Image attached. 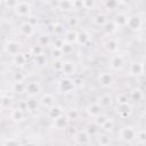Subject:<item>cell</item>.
Instances as JSON below:
<instances>
[{
  "instance_id": "cell-1",
  "label": "cell",
  "mask_w": 146,
  "mask_h": 146,
  "mask_svg": "<svg viewBox=\"0 0 146 146\" xmlns=\"http://www.w3.org/2000/svg\"><path fill=\"white\" fill-rule=\"evenodd\" d=\"M15 13L16 16L18 17H22V18H30L32 15V5L31 2H27V1H18L17 2V6L14 8L13 10Z\"/></svg>"
},
{
  "instance_id": "cell-2",
  "label": "cell",
  "mask_w": 146,
  "mask_h": 146,
  "mask_svg": "<svg viewBox=\"0 0 146 146\" xmlns=\"http://www.w3.org/2000/svg\"><path fill=\"white\" fill-rule=\"evenodd\" d=\"M136 133H137V129H135L131 125L123 127L117 132L119 138L122 141H124V143H132V141H135L136 140Z\"/></svg>"
},
{
  "instance_id": "cell-3",
  "label": "cell",
  "mask_w": 146,
  "mask_h": 146,
  "mask_svg": "<svg viewBox=\"0 0 146 146\" xmlns=\"http://www.w3.org/2000/svg\"><path fill=\"white\" fill-rule=\"evenodd\" d=\"M41 92V84L38 80H30L25 82V94L29 97H36Z\"/></svg>"
},
{
  "instance_id": "cell-4",
  "label": "cell",
  "mask_w": 146,
  "mask_h": 146,
  "mask_svg": "<svg viewBox=\"0 0 146 146\" xmlns=\"http://www.w3.org/2000/svg\"><path fill=\"white\" fill-rule=\"evenodd\" d=\"M19 50H21V43L18 41H16V40L9 39V40H7L6 43H3V52L7 54L8 56L13 57L16 54L21 52Z\"/></svg>"
},
{
  "instance_id": "cell-5",
  "label": "cell",
  "mask_w": 146,
  "mask_h": 146,
  "mask_svg": "<svg viewBox=\"0 0 146 146\" xmlns=\"http://www.w3.org/2000/svg\"><path fill=\"white\" fill-rule=\"evenodd\" d=\"M74 88H75V86L73 82V78L62 76V79L58 81V89L63 94H70L74 90Z\"/></svg>"
},
{
  "instance_id": "cell-6",
  "label": "cell",
  "mask_w": 146,
  "mask_h": 146,
  "mask_svg": "<svg viewBox=\"0 0 146 146\" xmlns=\"http://www.w3.org/2000/svg\"><path fill=\"white\" fill-rule=\"evenodd\" d=\"M97 80L99 86H102L103 88H110L114 83V76L111 72H100L97 76Z\"/></svg>"
},
{
  "instance_id": "cell-7",
  "label": "cell",
  "mask_w": 146,
  "mask_h": 146,
  "mask_svg": "<svg viewBox=\"0 0 146 146\" xmlns=\"http://www.w3.org/2000/svg\"><path fill=\"white\" fill-rule=\"evenodd\" d=\"M110 67L113 71H121L124 67V58L121 54H114L110 58Z\"/></svg>"
},
{
  "instance_id": "cell-8",
  "label": "cell",
  "mask_w": 146,
  "mask_h": 146,
  "mask_svg": "<svg viewBox=\"0 0 146 146\" xmlns=\"http://www.w3.org/2000/svg\"><path fill=\"white\" fill-rule=\"evenodd\" d=\"M39 103H40V106L43 107V108H47L49 110L50 107H52L54 105H56V99H55V96L50 92H43L40 98H39Z\"/></svg>"
},
{
  "instance_id": "cell-9",
  "label": "cell",
  "mask_w": 146,
  "mask_h": 146,
  "mask_svg": "<svg viewBox=\"0 0 146 146\" xmlns=\"http://www.w3.org/2000/svg\"><path fill=\"white\" fill-rule=\"evenodd\" d=\"M127 27L130 29L131 31H139L143 27V19L139 15H131L128 17V23H127Z\"/></svg>"
},
{
  "instance_id": "cell-10",
  "label": "cell",
  "mask_w": 146,
  "mask_h": 146,
  "mask_svg": "<svg viewBox=\"0 0 146 146\" xmlns=\"http://www.w3.org/2000/svg\"><path fill=\"white\" fill-rule=\"evenodd\" d=\"M74 139H75V143L78 145H81V146H86L90 143V139H91V136L87 132L86 129L83 130H79L74 136Z\"/></svg>"
},
{
  "instance_id": "cell-11",
  "label": "cell",
  "mask_w": 146,
  "mask_h": 146,
  "mask_svg": "<svg viewBox=\"0 0 146 146\" xmlns=\"http://www.w3.org/2000/svg\"><path fill=\"white\" fill-rule=\"evenodd\" d=\"M116 113L121 119H127L132 113V106L130 103L127 104H116Z\"/></svg>"
},
{
  "instance_id": "cell-12",
  "label": "cell",
  "mask_w": 146,
  "mask_h": 146,
  "mask_svg": "<svg viewBox=\"0 0 146 146\" xmlns=\"http://www.w3.org/2000/svg\"><path fill=\"white\" fill-rule=\"evenodd\" d=\"M19 33H21L23 36H25V38H31V36L34 35V33H35V27H34L29 21L23 22V23L19 25Z\"/></svg>"
},
{
  "instance_id": "cell-13",
  "label": "cell",
  "mask_w": 146,
  "mask_h": 146,
  "mask_svg": "<svg viewBox=\"0 0 146 146\" xmlns=\"http://www.w3.org/2000/svg\"><path fill=\"white\" fill-rule=\"evenodd\" d=\"M52 125L56 129H67V127L70 125V119H68L67 114L64 113L60 116H58L57 119L52 120Z\"/></svg>"
},
{
  "instance_id": "cell-14",
  "label": "cell",
  "mask_w": 146,
  "mask_h": 146,
  "mask_svg": "<svg viewBox=\"0 0 146 146\" xmlns=\"http://www.w3.org/2000/svg\"><path fill=\"white\" fill-rule=\"evenodd\" d=\"M86 112H87V114L89 116L95 119V117H97L98 115H100L103 113V108H102V106L97 102H94V103H90L86 107Z\"/></svg>"
},
{
  "instance_id": "cell-15",
  "label": "cell",
  "mask_w": 146,
  "mask_h": 146,
  "mask_svg": "<svg viewBox=\"0 0 146 146\" xmlns=\"http://www.w3.org/2000/svg\"><path fill=\"white\" fill-rule=\"evenodd\" d=\"M76 72V68H75V64L72 62V60H64V64H63V68H62V74L63 76H68L71 78L72 75H74Z\"/></svg>"
},
{
  "instance_id": "cell-16",
  "label": "cell",
  "mask_w": 146,
  "mask_h": 146,
  "mask_svg": "<svg viewBox=\"0 0 146 146\" xmlns=\"http://www.w3.org/2000/svg\"><path fill=\"white\" fill-rule=\"evenodd\" d=\"M11 62L16 67L22 68L27 64V55L24 52H18L11 57Z\"/></svg>"
},
{
  "instance_id": "cell-17",
  "label": "cell",
  "mask_w": 146,
  "mask_h": 146,
  "mask_svg": "<svg viewBox=\"0 0 146 146\" xmlns=\"http://www.w3.org/2000/svg\"><path fill=\"white\" fill-rule=\"evenodd\" d=\"M104 47H105V49H106L108 52H111L112 55H114V54H116V51L119 50V41H117V39H115V38H113V36H110V38L106 40Z\"/></svg>"
},
{
  "instance_id": "cell-18",
  "label": "cell",
  "mask_w": 146,
  "mask_h": 146,
  "mask_svg": "<svg viewBox=\"0 0 146 146\" xmlns=\"http://www.w3.org/2000/svg\"><path fill=\"white\" fill-rule=\"evenodd\" d=\"M129 74L132 75V76H136V78L143 75L144 74V72H143V63H140V62L131 63L130 66H129Z\"/></svg>"
},
{
  "instance_id": "cell-19",
  "label": "cell",
  "mask_w": 146,
  "mask_h": 146,
  "mask_svg": "<svg viewBox=\"0 0 146 146\" xmlns=\"http://www.w3.org/2000/svg\"><path fill=\"white\" fill-rule=\"evenodd\" d=\"M25 103H26V111L30 112V113H34L38 111L40 106V103H39V99H36L35 97H29L25 99Z\"/></svg>"
},
{
  "instance_id": "cell-20",
  "label": "cell",
  "mask_w": 146,
  "mask_h": 146,
  "mask_svg": "<svg viewBox=\"0 0 146 146\" xmlns=\"http://www.w3.org/2000/svg\"><path fill=\"white\" fill-rule=\"evenodd\" d=\"M56 9L64 11V13H72L74 8L73 1H57L56 2Z\"/></svg>"
},
{
  "instance_id": "cell-21",
  "label": "cell",
  "mask_w": 146,
  "mask_h": 146,
  "mask_svg": "<svg viewBox=\"0 0 146 146\" xmlns=\"http://www.w3.org/2000/svg\"><path fill=\"white\" fill-rule=\"evenodd\" d=\"M25 119V111L21 110L19 107H16L14 110H11L10 112V120L16 122V123H19L22 121H24Z\"/></svg>"
},
{
  "instance_id": "cell-22",
  "label": "cell",
  "mask_w": 146,
  "mask_h": 146,
  "mask_svg": "<svg viewBox=\"0 0 146 146\" xmlns=\"http://www.w3.org/2000/svg\"><path fill=\"white\" fill-rule=\"evenodd\" d=\"M97 103L102 106V108H107L113 105V98L110 94H103L98 97Z\"/></svg>"
},
{
  "instance_id": "cell-23",
  "label": "cell",
  "mask_w": 146,
  "mask_h": 146,
  "mask_svg": "<svg viewBox=\"0 0 146 146\" xmlns=\"http://www.w3.org/2000/svg\"><path fill=\"white\" fill-rule=\"evenodd\" d=\"M117 30V25L114 23V21L113 19H111V21H108L103 27H102V31H103V33L104 34H106V35H108V36H112L113 35V33H115V31Z\"/></svg>"
},
{
  "instance_id": "cell-24",
  "label": "cell",
  "mask_w": 146,
  "mask_h": 146,
  "mask_svg": "<svg viewBox=\"0 0 146 146\" xmlns=\"http://www.w3.org/2000/svg\"><path fill=\"white\" fill-rule=\"evenodd\" d=\"M63 38H64L65 42H67V43H70V44L76 43V42H78V32H76L75 30L68 29V30H66V32H65V34H64Z\"/></svg>"
},
{
  "instance_id": "cell-25",
  "label": "cell",
  "mask_w": 146,
  "mask_h": 146,
  "mask_svg": "<svg viewBox=\"0 0 146 146\" xmlns=\"http://www.w3.org/2000/svg\"><path fill=\"white\" fill-rule=\"evenodd\" d=\"M47 114H48V117L50 120H55L57 119L58 116H60L62 114H64V111H63V107L58 106V105H54L52 107H50L49 110H47Z\"/></svg>"
},
{
  "instance_id": "cell-26",
  "label": "cell",
  "mask_w": 146,
  "mask_h": 146,
  "mask_svg": "<svg viewBox=\"0 0 146 146\" xmlns=\"http://www.w3.org/2000/svg\"><path fill=\"white\" fill-rule=\"evenodd\" d=\"M128 15L125 13H122V11H119L116 15H115V18H113L114 23L119 26H127V23H128Z\"/></svg>"
},
{
  "instance_id": "cell-27",
  "label": "cell",
  "mask_w": 146,
  "mask_h": 146,
  "mask_svg": "<svg viewBox=\"0 0 146 146\" xmlns=\"http://www.w3.org/2000/svg\"><path fill=\"white\" fill-rule=\"evenodd\" d=\"M143 97H144V94H143V91H141L140 88H137L136 87V88H132L129 91V98L132 102H140L143 99Z\"/></svg>"
},
{
  "instance_id": "cell-28",
  "label": "cell",
  "mask_w": 146,
  "mask_h": 146,
  "mask_svg": "<svg viewBox=\"0 0 146 146\" xmlns=\"http://www.w3.org/2000/svg\"><path fill=\"white\" fill-rule=\"evenodd\" d=\"M66 30L64 27V25L59 22H56V23H52V34L55 36H58V38H63L64 34H65Z\"/></svg>"
},
{
  "instance_id": "cell-29",
  "label": "cell",
  "mask_w": 146,
  "mask_h": 146,
  "mask_svg": "<svg viewBox=\"0 0 146 146\" xmlns=\"http://www.w3.org/2000/svg\"><path fill=\"white\" fill-rule=\"evenodd\" d=\"M92 22L95 23V25L100 26V29H102V27L108 22V19H107V16H106L104 13H98V14H96V15L94 16Z\"/></svg>"
},
{
  "instance_id": "cell-30",
  "label": "cell",
  "mask_w": 146,
  "mask_h": 146,
  "mask_svg": "<svg viewBox=\"0 0 146 146\" xmlns=\"http://www.w3.org/2000/svg\"><path fill=\"white\" fill-rule=\"evenodd\" d=\"M96 137H97V141H98L99 146H110L111 137L107 132H99Z\"/></svg>"
},
{
  "instance_id": "cell-31",
  "label": "cell",
  "mask_w": 146,
  "mask_h": 146,
  "mask_svg": "<svg viewBox=\"0 0 146 146\" xmlns=\"http://www.w3.org/2000/svg\"><path fill=\"white\" fill-rule=\"evenodd\" d=\"M38 44H40V46H42L43 48L44 47H47V46H49V44H51V42H52V40H51V38H50V34L49 33H44V34H40L39 36H38Z\"/></svg>"
},
{
  "instance_id": "cell-32",
  "label": "cell",
  "mask_w": 146,
  "mask_h": 146,
  "mask_svg": "<svg viewBox=\"0 0 146 146\" xmlns=\"http://www.w3.org/2000/svg\"><path fill=\"white\" fill-rule=\"evenodd\" d=\"M11 92L16 94V95L25 94V82H13Z\"/></svg>"
},
{
  "instance_id": "cell-33",
  "label": "cell",
  "mask_w": 146,
  "mask_h": 146,
  "mask_svg": "<svg viewBox=\"0 0 146 146\" xmlns=\"http://www.w3.org/2000/svg\"><path fill=\"white\" fill-rule=\"evenodd\" d=\"M11 102H13V97L9 96V95H6L5 91H2V94H1V102H0L2 111H6L7 108H9L10 105H11Z\"/></svg>"
},
{
  "instance_id": "cell-34",
  "label": "cell",
  "mask_w": 146,
  "mask_h": 146,
  "mask_svg": "<svg viewBox=\"0 0 146 146\" xmlns=\"http://www.w3.org/2000/svg\"><path fill=\"white\" fill-rule=\"evenodd\" d=\"M89 41H90V34L87 31L78 32V42L76 43H79L81 46H86Z\"/></svg>"
},
{
  "instance_id": "cell-35",
  "label": "cell",
  "mask_w": 146,
  "mask_h": 146,
  "mask_svg": "<svg viewBox=\"0 0 146 146\" xmlns=\"http://www.w3.org/2000/svg\"><path fill=\"white\" fill-rule=\"evenodd\" d=\"M80 25V18L76 15H70L67 17V26L71 30H75Z\"/></svg>"
},
{
  "instance_id": "cell-36",
  "label": "cell",
  "mask_w": 146,
  "mask_h": 146,
  "mask_svg": "<svg viewBox=\"0 0 146 146\" xmlns=\"http://www.w3.org/2000/svg\"><path fill=\"white\" fill-rule=\"evenodd\" d=\"M26 79H27L26 74L21 70H17L13 73V81L14 82H26Z\"/></svg>"
},
{
  "instance_id": "cell-37",
  "label": "cell",
  "mask_w": 146,
  "mask_h": 146,
  "mask_svg": "<svg viewBox=\"0 0 146 146\" xmlns=\"http://www.w3.org/2000/svg\"><path fill=\"white\" fill-rule=\"evenodd\" d=\"M33 63L38 66V67H43L47 65V57L44 54L39 55V56H33Z\"/></svg>"
},
{
  "instance_id": "cell-38",
  "label": "cell",
  "mask_w": 146,
  "mask_h": 146,
  "mask_svg": "<svg viewBox=\"0 0 146 146\" xmlns=\"http://www.w3.org/2000/svg\"><path fill=\"white\" fill-rule=\"evenodd\" d=\"M108 119H110V117H108V115H107V114L102 113L100 115H98L97 117H95V119H94V123H95L96 125H98L99 128H102V127H103V125L108 121Z\"/></svg>"
},
{
  "instance_id": "cell-39",
  "label": "cell",
  "mask_w": 146,
  "mask_h": 146,
  "mask_svg": "<svg viewBox=\"0 0 146 146\" xmlns=\"http://www.w3.org/2000/svg\"><path fill=\"white\" fill-rule=\"evenodd\" d=\"M136 141L140 145L143 144H146V129H140V130H137V133H136Z\"/></svg>"
},
{
  "instance_id": "cell-40",
  "label": "cell",
  "mask_w": 146,
  "mask_h": 146,
  "mask_svg": "<svg viewBox=\"0 0 146 146\" xmlns=\"http://www.w3.org/2000/svg\"><path fill=\"white\" fill-rule=\"evenodd\" d=\"M43 50H44V48H43L42 46L35 43V44L31 46L30 54L32 55V57H33V56H39V55H42V54H43Z\"/></svg>"
},
{
  "instance_id": "cell-41",
  "label": "cell",
  "mask_w": 146,
  "mask_h": 146,
  "mask_svg": "<svg viewBox=\"0 0 146 146\" xmlns=\"http://www.w3.org/2000/svg\"><path fill=\"white\" fill-rule=\"evenodd\" d=\"M50 56L52 57L54 60H60V59H63L64 52H63L62 49H58V48H51Z\"/></svg>"
},
{
  "instance_id": "cell-42",
  "label": "cell",
  "mask_w": 146,
  "mask_h": 146,
  "mask_svg": "<svg viewBox=\"0 0 146 146\" xmlns=\"http://www.w3.org/2000/svg\"><path fill=\"white\" fill-rule=\"evenodd\" d=\"M115 102H116V104H127V103H130L129 95L125 94V92H120L115 97Z\"/></svg>"
},
{
  "instance_id": "cell-43",
  "label": "cell",
  "mask_w": 146,
  "mask_h": 146,
  "mask_svg": "<svg viewBox=\"0 0 146 146\" xmlns=\"http://www.w3.org/2000/svg\"><path fill=\"white\" fill-rule=\"evenodd\" d=\"M86 130H87V132L92 137V136H97L99 132H100V128L98 127V125H96L94 122L91 123V124H89V125H87V128H86Z\"/></svg>"
},
{
  "instance_id": "cell-44",
  "label": "cell",
  "mask_w": 146,
  "mask_h": 146,
  "mask_svg": "<svg viewBox=\"0 0 146 146\" xmlns=\"http://www.w3.org/2000/svg\"><path fill=\"white\" fill-rule=\"evenodd\" d=\"M2 146H23V144L16 138H8L2 141Z\"/></svg>"
},
{
  "instance_id": "cell-45",
  "label": "cell",
  "mask_w": 146,
  "mask_h": 146,
  "mask_svg": "<svg viewBox=\"0 0 146 146\" xmlns=\"http://www.w3.org/2000/svg\"><path fill=\"white\" fill-rule=\"evenodd\" d=\"M113 128H114V121H113L112 119H108V121L102 127V129H103L105 132H108V131L113 130Z\"/></svg>"
},
{
  "instance_id": "cell-46",
  "label": "cell",
  "mask_w": 146,
  "mask_h": 146,
  "mask_svg": "<svg viewBox=\"0 0 146 146\" xmlns=\"http://www.w3.org/2000/svg\"><path fill=\"white\" fill-rule=\"evenodd\" d=\"M105 7L107 9H111V10H114V9H117V7H120V2L119 1H107L104 3Z\"/></svg>"
},
{
  "instance_id": "cell-47",
  "label": "cell",
  "mask_w": 146,
  "mask_h": 146,
  "mask_svg": "<svg viewBox=\"0 0 146 146\" xmlns=\"http://www.w3.org/2000/svg\"><path fill=\"white\" fill-rule=\"evenodd\" d=\"M63 64H64V60L60 59V60H54V64H52V67L56 72H62V68H63Z\"/></svg>"
},
{
  "instance_id": "cell-48",
  "label": "cell",
  "mask_w": 146,
  "mask_h": 146,
  "mask_svg": "<svg viewBox=\"0 0 146 146\" xmlns=\"http://www.w3.org/2000/svg\"><path fill=\"white\" fill-rule=\"evenodd\" d=\"M62 50H63L64 55H68V54H71V52L73 51V46L70 44V43H67V42H65V44L63 46Z\"/></svg>"
},
{
  "instance_id": "cell-49",
  "label": "cell",
  "mask_w": 146,
  "mask_h": 146,
  "mask_svg": "<svg viewBox=\"0 0 146 146\" xmlns=\"http://www.w3.org/2000/svg\"><path fill=\"white\" fill-rule=\"evenodd\" d=\"M66 114H67V116H68L70 121H71V120H76V119H78V115H79V113H78V111H76V110H71V111H70V112H67Z\"/></svg>"
},
{
  "instance_id": "cell-50",
  "label": "cell",
  "mask_w": 146,
  "mask_h": 146,
  "mask_svg": "<svg viewBox=\"0 0 146 146\" xmlns=\"http://www.w3.org/2000/svg\"><path fill=\"white\" fill-rule=\"evenodd\" d=\"M73 82H74L75 88H78V87H81L83 84V79L81 76H74L73 78Z\"/></svg>"
},
{
  "instance_id": "cell-51",
  "label": "cell",
  "mask_w": 146,
  "mask_h": 146,
  "mask_svg": "<svg viewBox=\"0 0 146 146\" xmlns=\"http://www.w3.org/2000/svg\"><path fill=\"white\" fill-rule=\"evenodd\" d=\"M95 6L94 1H82V8L83 9H91Z\"/></svg>"
},
{
  "instance_id": "cell-52",
  "label": "cell",
  "mask_w": 146,
  "mask_h": 146,
  "mask_svg": "<svg viewBox=\"0 0 146 146\" xmlns=\"http://www.w3.org/2000/svg\"><path fill=\"white\" fill-rule=\"evenodd\" d=\"M23 146H38V145L34 143H25V144H23Z\"/></svg>"
},
{
  "instance_id": "cell-53",
  "label": "cell",
  "mask_w": 146,
  "mask_h": 146,
  "mask_svg": "<svg viewBox=\"0 0 146 146\" xmlns=\"http://www.w3.org/2000/svg\"><path fill=\"white\" fill-rule=\"evenodd\" d=\"M143 72H144V74H146V60L143 62Z\"/></svg>"
}]
</instances>
